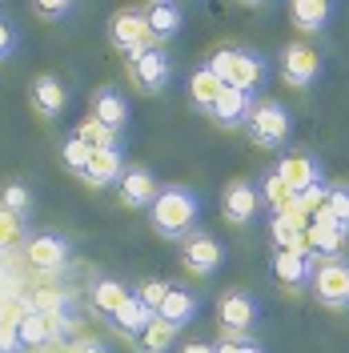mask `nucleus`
I'll list each match as a JSON object with an SVG mask.
<instances>
[{
    "instance_id": "obj_1",
    "label": "nucleus",
    "mask_w": 349,
    "mask_h": 353,
    "mask_svg": "<svg viewBox=\"0 0 349 353\" xmlns=\"http://www.w3.org/2000/svg\"><path fill=\"white\" fill-rule=\"evenodd\" d=\"M149 221L165 241H189L201 225V197L189 185H165L149 205Z\"/></svg>"
},
{
    "instance_id": "obj_2",
    "label": "nucleus",
    "mask_w": 349,
    "mask_h": 353,
    "mask_svg": "<svg viewBox=\"0 0 349 353\" xmlns=\"http://www.w3.org/2000/svg\"><path fill=\"white\" fill-rule=\"evenodd\" d=\"M209 68L221 77L225 88H241V92H261L269 81V61L253 48H221L209 57Z\"/></svg>"
},
{
    "instance_id": "obj_3",
    "label": "nucleus",
    "mask_w": 349,
    "mask_h": 353,
    "mask_svg": "<svg viewBox=\"0 0 349 353\" xmlns=\"http://www.w3.org/2000/svg\"><path fill=\"white\" fill-rule=\"evenodd\" d=\"M245 125H249V141L257 149H281L289 141V132H293V117L281 101L261 97V101H253V112H249Z\"/></svg>"
},
{
    "instance_id": "obj_4",
    "label": "nucleus",
    "mask_w": 349,
    "mask_h": 353,
    "mask_svg": "<svg viewBox=\"0 0 349 353\" xmlns=\"http://www.w3.org/2000/svg\"><path fill=\"white\" fill-rule=\"evenodd\" d=\"M217 321L225 337H249L261 321V301L249 289H229L217 297Z\"/></svg>"
},
{
    "instance_id": "obj_5",
    "label": "nucleus",
    "mask_w": 349,
    "mask_h": 353,
    "mask_svg": "<svg viewBox=\"0 0 349 353\" xmlns=\"http://www.w3.org/2000/svg\"><path fill=\"white\" fill-rule=\"evenodd\" d=\"M309 289L326 309H349V261L346 257L317 261V269L309 273Z\"/></svg>"
},
{
    "instance_id": "obj_6",
    "label": "nucleus",
    "mask_w": 349,
    "mask_h": 353,
    "mask_svg": "<svg viewBox=\"0 0 349 353\" xmlns=\"http://www.w3.org/2000/svg\"><path fill=\"white\" fill-rule=\"evenodd\" d=\"M109 41H112V48H121V52H125V61L157 44L153 32H149V24H145V12H141V8H121V12L112 17V21H109Z\"/></svg>"
},
{
    "instance_id": "obj_7",
    "label": "nucleus",
    "mask_w": 349,
    "mask_h": 353,
    "mask_svg": "<svg viewBox=\"0 0 349 353\" xmlns=\"http://www.w3.org/2000/svg\"><path fill=\"white\" fill-rule=\"evenodd\" d=\"M129 77L141 92H161L169 85V77H173V61H169V52L161 44H153V48L129 57Z\"/></svg>"
},
{
    "instance_id": "obj_8",
    "label": "nucleus",
    "mask_w": 349,
    "mask_h": 353,
    "mask_svg": "<svg viewBox=\"0 0 349 353\" xmlns=\"http://www.w3.org/2000/svg\"><path fill=\"white\" fill-rule=\"evenodd\" d=\"M317 72H321V57H317V48L306 41H293L281 48V77L285 85L293 88H309L317 81Z\"/></svg>"
},
{
    "instance_id": "obj_9",
    "label": "nucleus",
    "mask_w": 349,
    "mask_h": 353,
    "mask_svg": "<svg viewBox=\"0 0 349 353\" xmlns=\"http://www.w3.org/2000/svg\"><path fill=\"white\" fill-rule=\"evenodd\" d=\"M225 261V253H221L217 237H209V233H201L197 229L193 237L185 241L181 249V265H185V273H193V277H213Z\"/></svg>"
},
{
    "instance_id": "obj_10",
    "label": "nucleus",
    "mask_w": 349,
    "mask_h": 353,
    "mask_svg": "<svg viewBox=\"0 0 349 353\" xmlns=\"http://www.w3.org/2000/svg\"><path fill=\"white\" fill-rule=\"evenodd\" d=\"M68 253H72V245H68L61 233H52V229H44V233H37V237L28 241V265H32L37 273H57V269H65Z\"/></svg>"
},
{
    "instance_id": "obj_11",
    "label": "nucleus",
    "mask_w": 349,
    "mask_h": 353,
    "mask_svg": "<svg viewBox=\"0 0 349 353\" xmlns=\"http://www.w3.org/2000/svg\"><path fill=\"white\" fill-rule=\"evenodd\" d=\"M273 173L281 176L285 185L293 189V193H306V189H317V185H326V169H321V161L309 153H293V157H281V165L273 169Z\"/></svg>"
},
{
    "instance_id": "obj_12",
    "label": "nucleus",
    "mask_w": 349,
    "mask_h": 353,
    "mask_svg": "<svg viewBox=\"0 0 349 353\" xmlns=\"http://www.w3.org/2000/svg\"><path fill=\"white\" fill-rule=\"evenodd\" d=\"M88 117H92V121H101L109 132L121 137V132L129 129L132 112H129L125 92H121V88H112V85H105V88H97V92H92V112H88Z\"/></svg>"
},
{
    "instance_id": "obj_13",
    "label": "nucleus",
    "mask_w": 349,
    "mask_h": 353,
    "mask_svg": "<svg viewBox=\"0 0 349 353\" xmlns=\"http://www.w3.org/2000/svg\"><path fill=\"white\" fill-rule=\"evenodd\" d=\"M269 269L285 289H301L309 285V273L317 269V257H309V249H277Z\"/></svg>"
},
{
    "instance_id": "obj_14",
    "label": "nucleus",
    "mask_w": 349,
    "mask_h": 353,
    "mask_svg": "<svg viewBox=\"0 0 349 353\" xmlns=\"http://www.w3.org/2000/svg\"><path fill=\"white\" fill-rule=\"evenodd\" d=\"M257 209H261V193H257L253 181H233V185H225V197H221V213H225V221H233V225H249V221L257 217Z\"/></svg>"
},
{
    "instance_id": "obj_15",
    "label": "nucleus",
    "mask_w": 349,
    "mask_h": 353,
    "mask_svg": "<svg viewBox=\"0 0 349 353\" xmlns=\"http://www.w3.org/2000/svg\"><path fill=\"white\" fill-rule=\"evenodd\" d=\"M117 189H121V205H129V209H149L153 197L161 193V185H157V176L145 169V165H129L121 181H117Z\"/></svg>"
},
{
    "instance_id": "obj_16",
    "label": "nucleus",
    "mask_w": 349,
    "mask_h": 353,
    "mask_svg": "<svg viewBox=\"0 0 349 353\" xmlns=\"http://www.w3.org/2000/svg\"><path fill=\"white\" fill-rule=\"evenodd\" d=\"M28 101H32V109L41 112L44 121H57L68 105V88L52 77V72H41L32 85H28Z\"/></svg>"
},
{
    "instance_id": "obj_17",
    "label": "nucleus",
    "mask_w": 349,
    "mask_h": 353,
    "mask_svg": "<svg viewBox=\"0 0 349 353\" xmlns=\"http://www.w3.org/2000/svg\"><path fill=\"white\" fill-rule=\"evenodd\" d=\"M309 253H321V257H337V249L346 245V237H349V229H341L337 221L329 217L326 209H317L313 213V221H309Z\"/></svg>"
},
{
    "instance_id": "obj_18",
    "label": "nucleus",
    "mask_w": 349,
    "mask_h": 353,
    "mask_svg": "<svg viewBox=\"0 0 349 353\" xmlns=\"http://www.w3.org/2000/svg\"><path fill=\"white\" fill-rule=\"evenodd\" d=\"M141 12H145V24H149V32H153L157 44L173 41L177 32H181V24H185V8L173 4V0H153V4H145Z\"/></svg>"
},
{
    "instance_id": "obj_19",
    "label": "nucleus",
    "mask_w": 349,
    "mask_h": 353,
    "mask_svg": "<svg viewBox=\"0 0 349 353\" xmlns=\"http://www.w3.org/2000/svg\"><path fill=\"white\" fill-rule=\"evenodd\" d=\"M125 169H129V165H125V149H121V145H117V149H97L92 161H88V169L81 173V181L92 185V189H105V185H117Z\"/></svg>"
},
{
    "instance_id": "obj_20",
    "label": "nucleus",
    "mask_w": 349,
    "mask_h": 353,
    "mask_svg": "<svg viewBox=\"0 0 349 353\" xmlns=\"http://www.w3.org/2000/svg\"><path fill=\"white\" fill-rule=\"evenodd\" d=\"M197 313H201V301H197L193 289H181V285H169V297H165V305L157 309V317L161 321H169L177 333L185 330V325H193Z\"/></svg>"
},
{
    "instance_id": "obj_21",
    "label": "nucleus",
    "mask_w": 349,
    "mask_h": 353,
    "mask_svg": "<svg viewBox=\"0 0 349 353\" xmlns=\"http://www.w3.org/2000/svg\"><path fill=\"white\" fill-rule=\"evenodd\" d=\"M249 112H253V97H249V92H241V88H225L209 117H213L217 125H225V129H237V125L249 121Z\"/></svg>"
},
{
    "instance_id": "obj_22",
    "label": "nucleus",
    "mask_w": 349,
    "mask_h": 353,
    "mask_svg": "<svg viewBox=\"0 0 349 353\" xmlns=\"http://www.w3.org/2000/svg\"><path fill=\"white\" fill-rule=\"evenodd\" d=\"M17 333H21V345L24 350H44L48 341H57V330H52V317L41 313V309H28L24 317H17Z\"/></svg>"
},
{
    "instance_id": "obj_23",
    "label": "nucleus",
    "mask_w": 349,
    "mask_h": 353,
    "mask_svg": "<svg viewBox=\"0 0 349 353\" xmlns=\"http://www.w3.org/2000/svg\"><path fill=\"white\" fill-rule=\"evenodd\" d=\"M221 92H225V85H221V77L213 72V68L209 65L193 68V77H189V101H193V109L213 112V105H217Z\"/></svg>"
},
{
    "instance_id": "obj_24",
    "label": "nucleus",
    "mask_w": 349,
    "mask_h": 353,
    "mask_svg": "<svg viewBox=\"0 0 349 353\" xmlns=\"http://www.w3.org/2000/svg\"><path fill=\"white\" fill-rule=\"evenodd\" d=\"M306 229H309V221L301 213H273V221H269V233H273L277 249H306L301 245Z\"/></svg>"
},
{
    "instance_id": "obj_25",
    "label": "nucleus",
    "mask_w": 349,
    "mask_h": 353,
    "mask_svg": "<svg viewBox=\"0 0 349 353\" xmlns=\"http://www.w3.org/2000/svg\"><path fill=\"white\" fill-rule=\"evenodd\" d=\"M157 313H149V309L141 305V301H137V293H129V301H125V305L117 309V313H112L109 321H112V330L117 333H125V337H137V333L145 330V325H149V321H153Z\"/></svg>"
},
{
    "instance_id": "obj_26",
    "label": "nucleus",
    "mask_w": 349,
    "mask_h": 353,
    "mask_svg": "<svg viewBox=\"0 0 349 353\" xmlns=\"http://www.w3.org/2000/svg\"><path fill=\"white\" fill-rule=\"evenodd\" d=\"M177 341V330L169 325V321H161V317H153L145 330L132 337V345H137V353H169Z\"/></svg>"
},
{
    "instance_id": "obj_27",
    "label": "nucleus",
    "mask_w": 349,
    "mask_h": 353,
    "mask_svg": "<svg viewBox=\"0 0 349 353\" xmlns=\"http://www.w3.org/2000/svg\"><path fill=\"white\" fill-rule=\"evenodd\" d=\"M289 17H293L297 28L317 32V28L333 17V4H329V0H297V4H289Z\"/></svg>"
},
{
    "instance_id": "obj_28",
    "label": "nucleus",
    "mask_w": 349,
    "mask_h": 353,
    "mask_svg": "<svg viewBox=\"0 0 349 353\" xmlns=\"http://www.w3.org/2000/svg\"><path fill=\"white\" fill-rule=\"evenodd\" d=\"M257 193H261V201L273 209V213H297V193H293V189H289V185H285L277 173L265 176Z\"/></svg>"
},
{
    "instance_id": "obj_29",
    "label": "nucleus",
    "mask_w": 349,
    "mask_h": 353,
    "mask_svg": "<svg viewBox=\"0 0 349 353\" xmlns=\"http://www.w3.org/2000/svg\"><path fill=\"white\" fill-rule=\"evenodd\" d=\"M125 301H129V285H125V281H117V277H101V281L92 285V305L101 309L105 317H112Z\"/></svg>"
},
{
    "instance_id": "obj_30",
    "label": "nucleus",
    "mask_w": 349,
    "mask_h": 353,
    "mask_svg": "<svg viewBox=\"0 0 349 353\" xmlns=\"http://www.w3.org/2000/svg\"><path fill=\"white\" fill-rule=\"evenodd\" d=\"M72 137H77L81 145H88L92 153H97V149H117V145H121V137H117V132H109L101 121H92V117H85V121L77 125V132H72Z\"/></svg>"
},
{
    "instance_id": "obj_31",
    "label": "nucleus",
    "mask_w": 349,
    "mask_h": 353,
    "mask_svg": "<svg viewBox=\"0 0 349 353\" xmlns=\"http://www.w3.org/2000/svg\"><path fill=\"white\" fill-rule=\"evenodd\" d=\"M0 209L4 213H12V217H28V209H32V193H28V185L21 181H8L4 189H0Z\"/></svg>"
},
{
    "instance_id": "obj_32",
    "label": "nucleus",
    "mask_w": 349,
    "mask_h": 353,
    "mask_svg": "<svg viewBox=\"0 0 349 353\" xmlns=\"http://www.w3.org/2000/svg\"><path fill=\"white\" fill-rule=\"evenodd\" d=\"M321 209H326L341 229H349V185H329L326 189V205H321Z\"/></svg>"
},
{
    "instance_id": "obj_33",
    "label": "nucleus",
    "mask_w": 349,
    "mask_h": 353,
    "mask_svg": "<svg viewBox=\"0 0 349 353\" xmlns=\"http://www.w3.org/2000/svg\"><path fill=\"white\" fill-rule=\"evenodd\" d=\"M165 297H169V281L149 277V281H141V285H137V301L149 309V313H157V309L165 305Z\"/></svg>"
},
{
    "instance_id": "obj_34",
    "label": "nucleus",
    "mask_w": 349,
    "mask_h": 353,
    "mask_svg": "<svg viewBox=\"0 0 349 353\" xmlns=\"http://www.w3.org/2000/svg\"><path fill=\"white\" fill-rule=\"evenodd\" d=\"M61 157H65V169H68V173L81 176L88 169V161H92V149H88V145H81V141L72 137V141H65V153H61Z\"/></svg>"
},
{
    "instance_id": "obj_35",
    "label": "nucleus",
    "mask_w": 349,
    "mask_h": 353,
    "mask_svg": "<svg viewBox=\"0 0 349 353\" xmlns=\"http://www.w3.org/2000/svg\"><path fill=\"white\" fill-rule=\"evenodd\" d=\"M21 237H24V221L0 209V249H12Z\"/></svg>"
},
{
    "instance_id": "obj_36",
    "label": "nucleus",
    "mask_w": 349,
    "mask_h": 353,
    "mask_svg": "<svg viewBox=\"0 0 349 353\" xmlns=\"http://www.w3.org/2000/svg\"><path fill=\"white\" fill-rule=\"evenodd\" d=\"M0 353H24L21 333H17V317H0Z\"/></svg>"
},
{
    "instance_id": "obj_37",
    "label": "nucleus",
    "mask_w": 349,
    "mask_h": 353,
    "mask_svg": "<svg viewBox=\"0 0 349 353\" xmlns=\"http://www.w3.org/2000/svg\"><path fill=\"white\" fill-rule=\"evenodd\" d=\"M213 353H265L253 337H221L217 345H213Z\"/></svg>"
},
{
    "instance_id": "obj_38",
    "label": "nucleus",
    "mask_w": 349,
    "mask_h": 353,
    "mask_svg": "<svg viewBox=\"0 0 349 353\" xmlns=\"http://www.w3.org/2000/svg\"><path fill=\"white\" fill-rule=\"evenodd\" d=\"M32 12L44 17V21H65L68 12H72V4H48V0H37V4H32Z\"/></svg>"
},
{
    "instance_id": "obj_39",
    "label": "nucleus",
    "mask_w": 349,
    "mask_h": 353,
    "mask_svg": "<svg viewBox=\"0 0 349 353\" xmlns=\"http://www.w3.org/2000/svg\"><path fill=\"white\" fill-rule=\"evenodd\" d=\"M12 52H17V32H12L8 24L0 21V61H8Z\"/></svg>"
},
{
    "instance_id": "obj_40",
    "label": "nucleus",
    "mask_w": 349,
    "mask_h": 353,
    "mask_svg": "<svg viewBox=\"0 0 349 353\" xmlns=\"http://www.w3.org/2000/svg\"><path fill=\"white\" fill-rule=\"evenodd\" d=\"M68 353H112L105 341H77V345H68Z\"/></svg>"
},
{
    "instance_id": "obj_41",
    "label": "nucleus",
    "mask_w": 349,
    "mask_h": 353,
    "mask_svg": "<svg viewBox=\"0 0 349 353\" xmlns=\"http://www.w3.org/2000/svg\"><path fill=\"white\" fill-rule=\"evenodd\" d=\"M181 353H213V345H209V341H189Z\"/></svg>"
}]
</instances>
